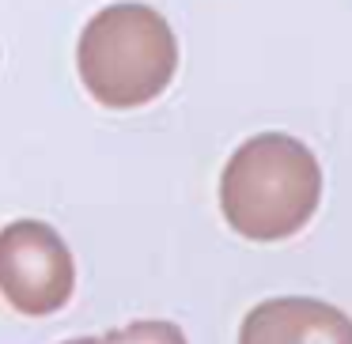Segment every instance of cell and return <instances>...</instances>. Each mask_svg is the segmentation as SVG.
I'll return each mask as SVG.
<instances>
[{"label": "cell", "instance_id": "cell-3", "mask_svg": "<svg viewBox=\"0 0 352 344\" xmlns=\"http://www.w3.org/2000/svg\"><path fill=\"white\" fill-rule=\"evenodd\" d=\"M76 288V265L50 223L16 220L0 231V295L27 318L61 310Z\"/></svg>", "mask_w": 352, "mask_h": 344}, {"label": "cell", "instance_id": "cell-5", "mask_svg": "<svg viewBox=\"0 0 352 344\" xmlns=\"http://www.w3.org/2000/svg\"><path fill=\"white\" fill-rule=\"evenodd\" d=\"M65 344H186V333L175 321L144 318V321H129L125 329H114L107 336H76V341Z\"/></svg>", "mask_w": 352, "mask_h": 344}, {"label": "cell", "instance_id": "cell-4", "mask_svg": "<svg viewBox=\"0 0 352 344\" xmlns=\"http://www.w3.org/2000/svg\"><path fill=\"white\" fill-rule=\"evenodd\" d=\"M239 344H352V318L322 299H265L243 318Z\"/></svg>", "mask_w": 352, "mask_h": 344}, {"label": "cell", "instance_id": "cell-2", "mask_svg": "<svg viewBox=\"0 0 352 344\" xmlns=\"http://www.w3.org/2000/svg\"><path fill=\"white\" fill-rule=\"evenodd\" d=\"M76 65L95 102L107 110H137L170 87L178 69V42L155 8L122 0L87 19Z\"/></svg>", "mask_w": 352, "mask_h": 344}, {"label": "cell", "instance_id": "cell-1", "mask_svg": "<svg viewBox=\"0 0 352 344\" xmlns=\"http://www.w3.org/2000/svg\"><path fill=\"white\" fill-rule=\"evenodd\" d=\"M322 200V167L303 140L258 133L243 140L220 174V208L250 242H280L311 223Z\"/></svg>", "mask_w": 352, "mask_h": 344}]
</instances>
